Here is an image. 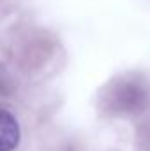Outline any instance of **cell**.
I'll return each instance as SVG.
<instances>
[{"instance_id":"cell-1","label":"cell","mask_w":150,"mask_h":151,"mask_svg":"<svg viewBox=\"0 0 150 151\" xmlns=\"http://www.w3.org/2000/svg\"><path fill=\"white\" fill-rule=\"evenodd\" d=\"M113 107L122 113H133L149 102L147 88L134 81H117L113 84Z\"/></svg>"},{"instance_id":"cell-2","label":"cell","mask_w":150,"mask_h":151,"mask_svg":"<svg viewBox=\"0 0 150 151\" xmlns=\"http://www.w3.org/2000/svg\"><path fill=\"white\" fill-rule=\"evenodd\" d=\"M20 139H21V130L18 119L4 109L0 113V151L16 150Z\"/></svg>"}]
</instances>
